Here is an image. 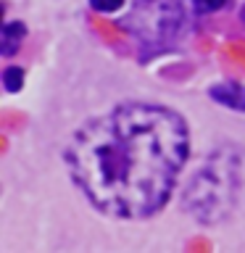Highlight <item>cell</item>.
Listing matches in <instances>:
<instances>
[{
  "label": "cell",
  "instance_id": "1",
  "mask_svg": "<svg viewBox=\"0 0 245 253\" xmlns=\"http://www.w3.org/2000/svg\"><path fill=\"white\" fill-rule=\"evenodd\" d=\"M190 156V129L161 103H119L71 134L63 161L92 209L137 221L156 216Z\"/></svg>",
  "mask_w": 245,
  "mask_h": 253
},
{
  "label": "cell",
  "instance_id": "2",
  "mask_svg": "<svg viewBox=\"0 0 245 253\" xmlns=\"http://www.w3.org/2000/svg\"><path fill=\"white\" fill-rule=\"evenodd\" d=\"M245 190L243 153L237 150H216L193 174L185 190V209L201 224H219L229 213Z\"/></svg>",
  "mask_w": 245,
  "mask_h": 253
},
{
  "label": "cell",
  "instance_id": "3",
  "mask_svg": "<svg viewBox=\"0 0 245 253\" xmlns=\"http://www.w3.org/2000/svg\"><path fill=\"white\" fill-rule=\"evenodd\" d=\"M211 100H216L219 106L224 108H232V111H245V84L240 82H221V84H213L211 90Z\"/></svg>",
  "mask_w": 245,
  "mask_h": 253
},
{
  "label": "cell",
  "instance_id": "4",
  "mask_svg": "<svg viewBox=\"0 0 245 253\" xmlns=\"http://www.w3.org/2000/svg\"><path fill=\"white\" fill-rule=\"evenodd\" d=\"M24 37H27V27H24L21 21H5L3 29H0V53H3L5 58H11V55L21 47Z\"/></svg>",
  "mask_w": 245,
  "mask_h": 253
},
{
  "label": "cell",
  "instance_id": "5",
  "mask_svg": "<svg viewBox=\"0 0 245 253\" xmlns=\"http://www.w3.org/2000/svg\"><path fill=\"white\" fill-rule=\"evenodd\" d=\"M3 84H5L8 92H19L21 84H24V71L19 66H8L3 71Z\"/></svg>",
  "mask_w": 245,
  "mask_h": 253
},
{
  "label": "cell",
  "instance_id": "6",
  "mask_svg": "<svg viewBox=\"0 0 245 253\" xmlns=\"http://www.w3.org/2000/svg\"><path fill=\"white\" fill-rule=\"evenodd\" d=\"M190 3H193L198 13H213V11H221L229 0H190Z\"/></svg>",
  "mask_w": 245,
  "mask_h": 253
},
{
  "label": "cell",
  "instance_id": "7",
  "mask_svg": "<svg viewBox=\"0 0 245 253\" xmlns=\"http://www.w3.org/2000/svg\"><path fill=\"white\" fill-rule=\"evenodd\" d=\"M90 5L95 8L98 13H114L124 5V0H90Z\"/></svg>",
  "mask_w": 245,
  "mask_h": 253
}]
</instances>
